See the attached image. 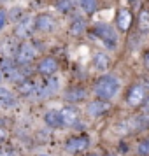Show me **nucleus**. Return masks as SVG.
Returning a JSON list of instances; mask_svg holds the SVG:
<instances>
[{
	"instance_id": "13",
	"label": "nucleus",
	"mask_w": 149,
	"mask_h": 156,
	"mask_svg": "<svg viewBox=\"0 0 149 156\" xmlns=\"http://www.w3.org/2000/svg\"><path fill=\"white\" fill-rule=\"evenodd\" d=\"M109 109V104H107L105 100H95L91 102L90 105H88V114L91 116V118H97L100 114H104Z\"/></svg>"
},
{
	"instance_id": "28",
	"label": "nucleus",
	"mask_w": 149,
	"mask_h": 156,
	"mask_svg": "<svg viewBox=\"0 0 149 156\" xmlns=\"http://www.w3.org/2000/svg\"><path fill=\"white\" fill-rule=\"evenodd\" d=\"M146 107H147V111H149V98H147V102H146Z\"/></svg>"
},
{
	"instance_id": "16",
	"label": "nucleus",
	"mask_w": 149,
	"mask_h": 156,
	"mask_svg": "<svg viewBox=\"0 0 149 156\" xmlns=\"http://www.w3.org/2000/svg\"><path fill=\"white\" fill-rule=\"evenodd\" d=\"M44 121H46L49 126H53V128L63 126V123H62V118H60V112H58V111H48V112L44 114Z\"/></svg>"
},
{
	"instance_id": "7",
	"label": "nucleus",
	"mask_w": 149,
	"mask_h": 156,
	"mask_svg": "<svg viewBox=\"0 0 149 156\" xmlns=\"http://www.w3.org/2000/svg\"><path fill=\"white\" fill-rule=\"evenodd\" d=\"M37 70L41 72L42 76H46V77H51V76L58 70V62L55 58H44L42 62H39Z\"/></svg>"
},
{
	"instance_id": "29",
	"label": "nucleus",
	"mask_w": 149,
	"mask_h": 156,
	"mask_svg": "<svg viewBox=\"0 0 149 156\" xmlns=\"http://www.w3.org/2000/svg\"><path fill=\"white\" fill-rule=\"evenodd\" d=\"M39 156H48V154H39Z\"/></svg>"
},
{
	"instance_id": "25",
	"label": "nucleus",
	"mask_w": 149,
	"mask_h": 156,
	"mask_svg": "<svg viewBox=\"0 0 149 156\" xmlns=\"http://www.w3.org/2000/svg\"><path fill=\"white\" fill-rule=\"evenodd\" d=\"M5 139H7V132H5L4 128H0V144L5 140Z\"/></svg>"
},
{
	"instance_id": "15",
	"label": "nucleus",
	"mask_w": 149,
	"mask_h": 156,
	"mask_svg": "<svg viewBox=\"0 0 149 156\" xmlns=\"http://www.w3.org/2000/svg\"><path fill=\"white\" fill-rule=\"evenodd\" d=\"M65 98L69 100V102H81V100L86 98V90H83V88H72V90H69V91L65 93Z\"/></svg>"
},
{
	"instance_id": "19",
	"label": "nucleus",
	"mask_w": 149,
	"mask_h": 156,
	"mask_svg": "<svg viewBox=\"0 0 149 156\" xmlns=\"http://www.w3.org/2000/svg\"><path fill=\"white\" fill-rule=\"evenodd\" d=\"M86 32V21L84 20H81V18H77V20H74L70 25V34L72 35H83Z\"/></svg>"
},
{
	"instance_id": "23",
	"label": "nucleus",
	"mask_w": 149,
	"mask_h": 156,
	"mask_svg": "<svg viewBox=\"0 0 149 156\" xmlns=\"http://www.w3.org/2000/svg\"><path fill=\"white\" fill-rule=\"evenodd\" d=\"M56 9L58 11H62V12H67V11H70L72 9V2L70 0H58L56 2Z\"/></svg>"
},
{
	"instance_id": "30",
	"label": "nucleus",
	"mask_w": 149,
	"mask_h": 156,
	"mask_svg": "<svg viewBox=\"0 0 149 156\" xmlns=\"http://www.w3.org/2000/svg\"><path fill=\"white\" fill-rule=\"evenodd\" d=\"M0 81H2V74H0Z\"/></svg>"
},
{
	"instance_id": "12",
	"label": "nucleus",
	"mask_w": 149,
	"mask_h": 156,
	"mask_svg": "<svg viewBox=\"0 0 149 156\" xmlns=\"http://www.w3.org/2000/svg\"><path fill=\"white\" fill-rule=\"evenodd\" d=\"M18 49H20V46L16 44V39H7V41H4L0 44V53L4 55V58H9V60L16 56Z\"/></svg>"
},
{
	"instance_id": "3",
	"label": "nucleus",
	"mask_w": 149,
	"mask_h": 156,
	"mask_svg": "<svg viewBox=\"0 0 149 156\" xmlns=\"http://www.w3.org/2000/svg\"><path fill=\"white\" fill-rule=\"evenodd\" d=\"M0 74H2V77L5 76L7 79H11L12 83H23V74L21 70L16 67V62L12 60H9V58H4L2 62H0Z\"/></svg>"
},
{
	"instance_id": "26",
	"label": "nucleus",
	"mask_w": 149,
	"mask_h": 156,
	"mask_svg": "<svg viewBox=\"0 0 149 156\" xmlns=\"http://www.w3.org/2000/svg\"><path fill=\"white\" fill-rule=\"evenodd\" d=\"M144 65H146V69H149V53L144 55Z\"/></svg>"
},
{
	"instance_id": "1",
	"label": "nucleus",
	"mask_w": 149,
	"mask_h": 156,
	"mask_svg": "<svg viewBox=\"0 0 149 156\" xmlns=\"http://www.w3.org/2000/svg\"><path fill=\"white\" fill-rule=\"evenodd\" d=\"M119 90V79L116 76H102L95 84V95L100 100H111Z\"/></svg>"
},
{
	"instance_id": "20",
	"label": "nucleus",
	"mask_w": 149,
	"mask_h": 156,
	"mask_svg": "<svg viewBox=\"0 0 149 156\" xmlns=\"http://www.w3.org/2000/svg\"><path fill=\"white\" fill-rule=\"evenodd\" d=\"M81 7L86 14H91L98 9V2L97 0H81Z\"/></svg>"
},
{
	"instance_id": "14",
	"label": "nucleus",
	"mask_w": 149,
	"mask_h": 156,
	"mask_svg": "<svg viewBox=\"0 0 149 156\" xmlns=\"http://www.w3.org/2000/svg\"><path fill=\"white\" fill-rule=\"evenodd\" d=\"M14 105H16V97L7 88H0V107L7 109V107H14Z\"/></svg>"
},
{
	"instance_id": "22",
	"label": "nucleus",
	"mask_w": 149,
	"mask_h": 156,
	"mask_svg": "<svg viewBox=\"0 0 149 156\" xmlns=\"http://www.w3.org/2000/svg\"><path fill=\"white\" fill-rule=\"evenodd\" d=\"M137 153H139L140 156H149V137H147V139H144V140L139 144Z\"/></svg>"
},
{
	"instance_id": "18",
	"label": "nucleus",
	"mask_w": 149,
	"mask_h": 156,
	"mask_svg": "<svg viewBox=\"0 0 149 156\" xmlns=\"http://www.w3.org/2000/svg\"><path fill=\"white\" fill-rule=\"evenodd\" d=\"M93 62H95V67L98 69V70H107L109 69V65H111V60H109V56L107 55H104V53H97L95 55V58H93Z\"/></svg>"
},
{
	"instance_id": "9",
	"label": "nucleus",
	"mask_w": 149,
	"mask_h": 156,
	"mask_svg": "<svg viewBox=\"0 0 149 156\" xmlns=\"http://www.w3.org/2000/svg\"><path fill=\"white\" fill-rule=\"evenodd\" d=\"M88 137H72L70 140H67V146L65 149L69 151V153H79V151H84L88 147Z\"/></svg>"
},
{
	"instance_id": "27",
	"label": "nucleus",
	"mask_w": 149,
	"mask_h": 156,
	"mask_svg": "<svg viewBox=\"0 0 149 156\" xmlns=\"http://www.w3.org/2000/svg\"><path fill=\"white\" fill-rule=\"evenodd\" d=\"M0 156H12V154H9V153H5V151H2V153H0Z\"/></svg>"
},
{
	"instance_id": "17",
	"label": "nucleus",
	"mask_w": 149,
	"mask_h": 156,
	"mask_svg": "<svg viewBox=\"0 0 149 156\" xmlns=\"http://www.w3.org/2000/svg\"><path fill=\"white\" fill-rule=\"evenodd\" d=\"M137 23H139V32H142V34H149V11L147 9H142L140 11Z\"/></svg>"
},
{
	"instance_id": "11",
	"label": "nucleus",
	"mask_w": 149,
	"mask_h": 156,
	"mask_svg": "<svg viewBox=\"0 0 149 156\" xmlns=\"http://www.w3.org/2000/svg\"><path fill=\"white\" fill-rule=\"evenodd\" d=\"M132 21H133V16H132V12H130V11L123 9V11H119V12H118L116 23H118V28H119L121 32H128V30H130V27H132Z\"/></svg>"
},
{
	"instance_id": "8",
	"label": "nucleus",
	"mask_w": 149,
	"mask_h": 156,
	"mask_svg": "<svg viewBox=\"0 0 149 156\" xmlns=\"http://www.w3.org/2000/svg\"><path fill=\"white\" fill-rule=\"evenodd\" d=\"M35 27L41 30V32H53L55 27H56V20L49 14H41V16H37Z\"/></svg>"
},
{
	"instance_id": "24",
	"label": "nucleus",
	"mask_w": 149,
	"mask_h": 156,
	"mask_svg": "<svg viewBox=\"0 0 149 156\" xmlns=\"http://www.w3.org/2000/svg\"><path fill=\"white\" fill-rule=\"evenodd\" d=\"M5 23H7V12L0 11V32L4 30V27H5Z\"/></svg>"
},
{
	"instance_id": "6",
	"label": "nucleus",
	"mask_w": 149,
	"mask_h": 156,
	"mask_svg": "<svg viewBox=\"0 0 149 156\" xmlns=\"http://www.w3.org/2000/svg\"><path fill=\"white\" fill-rule=\"evenodd\" d=\"M34 27H35V21H34L32 18H23V20H20L18 25H16L14 37H18V39H27V37L32 34Z\"/></svg>"
},
{
	"instance_id": "5",
	"label": "nucleus",
	"mask_w": 149,
	"mask_h": 156,
	"mask_svg": "<svg viewBox=\"0 0 149 156\" xmlns=\"http://www.w3.org/2000/svg\"><path fill=\"white\" fill-rule=\"evenodd\" d=\"M144 98H146V86L144 84H133L126 95V102L132 107L140 105L142 102H144Z\"/></svg>"
},
{
	"instance_id": "2",
	"label": "nucleus",
	"mask_w": 149,
	"mask_h": 156,
	"mask_svg": "<svg viewBox=\"0 0 149 156\" xmlns=\"http://www.w3.org/2000/svg\"><path fill=\"white\" fill-rule=\"evenodd\" d=\"M95 35L100 37L109 49H114V46L118 44V34H116L114 28L111 25H107V23H100V25L95 27Z\"/></svg>"
},
{
	"instance_id": "31",
	"label": "nucleus",
	"mask_w": 149,
	"mask_h": 156,
	"mask_svg": "<svg viewBox=\"0 0 149 156\" xmlns=\"http://www.w3.org/2000/svg\"><path fill=\"white\" fill-rule=\"evenodd\" d=\"M91 156H95V154H91Z\"/></svg>"
},
{
	"instance_id": "10",
	"label": "nucleus",
	"mask_w": 149,
	"mask_h": 156,
	"mask_svg": "<svg viewBox=\"0 0 149 156\" xmlns=\"http://www.w3.org/2000/svg\"><path fill=\"white\" fill-rule=\"evenodd\" d=\"M60 118H62L63 126H74V125H77L79 114H77V111L72 109V107H63V109L60 111Z\"/></svg>"
},
{
	"instance_id": "4",
	"label": "nucleus",
	"mask_w": 149,
	"mask_h": 156,
	"mask_svg": "<svg viewBox=\"0 0 149 156\" xmlns=\"http://www.w3.org/2000/svg\"><path fill=\"white\" fill-rule=\"evenodd\" d=\"M14 58H16V63H20V65L30 63V62L35 58V48L28 42H23L21 46H20V49H18Z\"/></svg>"
},
{
	"instance_id": "21",
	"label": "nucleus",
	"mask_w": 149,
	"mask_h": 156,
	"mask_svg": "<svg viewBox=\"0 0 149 156\" xmlns=\"http://www.w3.org/2000/svg\"><path fill=\"white\" fill-rule=\"evenodd\" d=\"M20 91L23 95H32V93H35V84L32 81H23V83H20Z\"/></svg>"
}]
</instances>
